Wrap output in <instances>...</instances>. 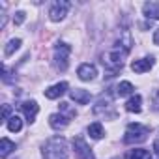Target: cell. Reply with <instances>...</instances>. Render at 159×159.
Instances as JSON below:
<instances>
[{
	"label": "cell",
	"instance_id": "19",
	"mask_svg": "<svg viewBox=\"0 0 159 159\" xmlns=\"http://www.w3.org/2000/svg\"><path fill=\"white\" fill-rule=\"evenodd\" d=\"M19 47H21V39H19V38H17V39H11V41L6 45V49H4V54H6V56H11Z\"/></svg>",
	"mask_w": 159,
	"mask_h": 159
},
{
	"label": "cell",
	"instance_id": "2",
	"mask_svg": "<svg viewBox=\"0 0 159 159\" xmlns=\"http://www.w3.org/2000/svg\"><path fill=\"white\" fill-rule=\"evenodd\" d=\"M150 129L140 125V124H129L127 129H125V135H124V142L125 144H139V142H144L146 137H148Z\"/></svg>",
	"mask_w": 159,
	"mask_h": 159
},
{
	"label": "cell",
	"instance_id": "4",
	"mask_svg": "<svg viewBox=\"0 0 159 159\" xmlns=\"http://www.w3.org/2000/svg\"><path fill=\"white\" fill-rule=\"evenodd\" d=\"M73 150H75V157L77 159H96L92 150L88 148V144L84 142L83 137H75L73 139Z\"/></svg>",
	"mask_w": 159,
	"mask_h": 159
},
{
	"label": "cell",
	"instance_id": "8",
	"mask_svg": "<svg viewBox=\"0 0 159 159\" xmlns=\"http://www.w3.org/2000/svg\"><path fill=\"white\" fill-rule=\"evenodd\" d=\"M21 109H23V112H25L28 124H32V122L36 120V114H38V111H39V107H38L36 101H25V103L21 105Z\"/></svg>",
	"mask_w": 159,
	"mask_h": 159
},
{
	"label": "cell",
	"instance_id": "17",
	"mask_svg": "<svg viewBox=\"0 0 159 159\" xmlns=\"http://www.w3.org/2000/svg\"><path fill=\"white\" fill-rule=\"evenodd\" d=\"M133 90H135V88H133V84H131V83H127V81H124V83H120V84H118L116 94H118L120 98H124V96H129Z\"/></svg>",
	"mask_w": 159,
	"mask_h": 159
},
{
	"label": "cell",
	"instance_id": "20",
	"mask_svg": "<svg viewBox=\"0 0 159 159\" xmlns=\"http://www.w3.org/2000/svg\"><path fill=\"white\" fill-rule=\"evenodd\" d=\"M13 21H15V25H21L25 21V11H17L15 17H13Z\"/></svg>",
	"mask_w": 159,
	"mask_h": 159
},
{
	"label": "cell",
	"instance_id": "18",
	"mask_svg": "<svg viewBox=\"0 0 159 159\" xmlns=\"http://www.w3.org/2000/svg\"><path fill=\"white\" fill-rule=\"evenodd\" d=\"M21 127H23V120H21L17 114H13V116L8 120V129L13 131V133H17V131H21Z\"/></svg>",
	"mask_w": 159,
	"mask_h": 159
},
{
	"label": "cell",
	"instance_id": "23",
	"mask_svg": "<svg viewBox=\"0 0 159 159\" xmlns=\"http://www.w3.org/2000/svg\"><path fill=\"white\" fill-rule=\"evenodd\" d=\"M153 43L155 45H159V28L155 30V34H153Z\"/></svg>",
	"mask_w": 159,
	"mask_h": 159
},
{
	"label": "cell",
	"instance_id": "11",
	"mask_svg": "<svg viewBox=\"0 0 159 159\" xmlns=\"http://www.w3.org/2000/svg\"><path fill=\"white\" fill-rule=\"evenodd\" d=\"M125 111L127 112H135V114H139L140 111H142V98L140 96H131L129 99H127V103H125Z\"/></svg>",
	"mask_w": 159,
	"mask_h": 159
},
{
	"label": "cell",
	"instance_id": "21",
	"mask_svg": "<svg viewBox=\"0 0 159 159\" xmlns=\"http://www.w3.org/2000/svg\"><path fill=\"white\" fill-rule=\"evenodd\" d=\"M11 116H10V105H4V112H2V122H6L8 124V120H10Z\"/></svg>",
	"mask_w": 159,
	"mask_h": 159
},
{
	"label": "cell",
	"instance_id": "13",
	"mask_svg": "<svg viewBox=\"0 0 159 159\" xmlns=\"http://www.w3.org/2000/svg\"><path fill=\"white\" fill-rule=\"evenodd\" d=\"M142 10L148 19H159V2H146Z\"/></svg>",
	"mask_w": 159,
	"mask_h": 159
},
{
	"label": "cell",
	"instance_id": "16",
	"mask_svg": "<svg viewBox=\"0 0 159 159\" xmlns=\"http://www.w3.org/2000/svg\"><path fill=\"white\" fill-rule=\"evenodd\" d=\"M127 159H152V155H150L148 150L137 148V150H131V152L127 153Z\"/></svg>",
	"mask_w": 159,
	"mask_h": 159
},
{
	"label": "cell",
	"instance_id": "10",
	"mask_svg": "<svg viewBox=\"0 0 159 159\" xmlns=\"http://www.w3.org/2000/svg\"><path fill=\"white\" fill-rule=\"evenodd\" d=\"M67 124H69V118L64 116V114H60V112L49 116V125L52 129H64V127H67Z\"/></svg>",
	"mask_w": 159,
	"mask_h": 159
},
{
	"label": "cell",
	"instance_id": "15",
	"mask_svg": "<svg viewBox=\"0 0 159 159\" xmlns=\"http://www.w3.org/2000/svg\"><path fill=\"white\" fill-rule=\"evenodd\" d=\"M88 133H90V137H92V139H96V140H98V139H101V137L105 135L103 125H101L99 122H94V124L88 127Z\"/></svg>",
	"mask_w": 159,
	"mask_h": 159
},
{
	"label": "cell",
	"instance_id": "7",
	"mask_svg": "<svg viewBox=\"0 0 159 159\" xmlns=\"http://www.w3.org/2000/svg\"><path fill=\"white\" fill-rule=\"evenodd\" d=\"M66 90H67V83H58V84H54V86L45 90V98L47 99H58L60 96L66 94Z\"/></svg>",
	"mask_w": 159,
	"mask_h": 159
},
{
	"label": "cell",
	"instance_id": "22",
	"mask_svg": "<svg viewBox=\"0 0 159 159\" xmlns=\"http://www.w3.org/2000/svg\"><path fill=\"white\" fill-rule=\"evenodd\" d=\"M153 109L159 111V90H155V94H153Z\"/></svg>",
	"mask_w": 159,
	"mask_h": 159
},
{
	"label": "cell",
	"instance_id": "1",
	"mask_svg": "<svg viewBox=\"0 0 159 159\" xmlns=\"http://www.w3.org/2000/svg\"><path fill=\"white\" fill-rule=\"evenodd\" d=\"M67 157V142L62 137H52L43 146V159H66Z\"/></svg>",
	"mask_w": 159,
	"mask_h": 159
},
{
	"label": "cell",
	"instance_id": "24",
	"mask_svg": "<svg viewBox=\"0 0 159 159\" xmlns=\"http://www.w3.org/2000/svg\"><path fill=\"white\" fill-rule=\"evenodd\" d=\"M153 152H155V155H159V139L153 142Z\"/></svg>",
	"mask_w": 159,
	"mask_h": 159
},
{
	"label": "cell",
	"instance_id": "9",
	"mask_svg": "<svg viewBox=\"0 0 159 159\" xmlns=\"http://www.w3.org/2000/svg\"><path fill=\"white\" fill-rule=\"evenodd\" d=\"M152 66H153V58H140V60H135L131 64V69L135 73H146L152 69Z\"/></svg>",
	"mask_w": 159,
	"mask_h": 159
},
{
	"label": "cell",
	"instance_id": "5",
	"mask_svg": "<svg viewBox=\"0 0 159 159\" xmlns=\"http://www.w3.org/2000/svg\"><path fill=\"white\" fill-rule=\"evenodd\" d=\"M67 10H69V2H66V0H58V2H54L51 6V10H49L51 21H62L67 15Z\"/></svg>",
	"mask_w": 159,
	"mask_h": 159
},
{
	"label": "cell",
	"instance_id": "12",
	"mask_svg": "<svg viewBox=\"0 0 159 159\" xmlns=\"http://www.w3.org/2000/svg\"><path fill=\"white\" fill-rule=\"evenodd\" d=\"M71 99L79 105H86L90 101V92L88 90H83V88H75L71 92Z\"/></svg>",
	"mask_w": 159,
	"mask_h": 159
},
{
	"label": "cell",
	"instance_id": "14",
	"mask_svg": "<svg viewBox=\"0 0 159 159\" xmlns=\"http://www.w3.org/2000/svg\"><path fill=\"white\" fill-rule=\"evenodd\" d=\"M13 150H15V142H11V140L6 139V137L0 140V155H2V157H8Z\"/></svg>",
	"mask_w": 159,
	"mask_h": 159
},
{
	"label": "cell",
	"instance_id": "6",
	"mask_svg": "<svg viewBox=\"0 0 159 159\" xmlns=\"http://www.w3.org/2000/svg\"><path fill=\"white\" fill-rule=\"evenodd\" d=\"M77 75H79L81 81H94L96 75H98V69L92 64H81L79 69H77Z\"/></svg>",
	"mask_w": 159,
	"mask_h": 159
},
{
	"label": "cell",
	"instance_id": "3",
	"mask_svg": "<svg viewBox=\"0 0 159 159\" xmlns=\"http://www.w3.org/2000/svg\"><path fill=\"white\" fill-rule=\"evenodd\" d=\"M69 52H71V47L67 43H58L54 47V64L60 71H66L67 69V58H69Z\"/></svg>",
	"mask_w": 159,
	"mask_h": 159
}]
</instances>
